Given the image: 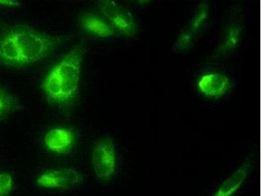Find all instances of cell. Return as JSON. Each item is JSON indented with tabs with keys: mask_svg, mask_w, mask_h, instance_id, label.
Wrapping results in <instances>:
<instances>
[{
	"mask_svg": "<svg viewBox=\"0 0 261 196\" xmlns=\"http://www.w3.org/2000/svg\"><path fill=\"white\" fill-rule=\"evenodd\" d=\"M59 45L56 37L24 24L0 30V67L20 68L47 58Z\"/></svg>",
	"mask_w": 261,
	"mask_h": 196,
	"instance_id": "1",
	"label": "cell"
},
{
	"mask_svg": "<svg viewBox=\"0 0 261 196\" xmlns=\"http://www.w3.org/2000/svg\"><path fill=\"white\" fill-rule=\"evenodd\" d=\"M84 55L83 46H74L46 73L42 81L41 90L50 106L64 108L75 100Z\"/></svg>",
	"mask_w": 261,
	"mask_h": 196,
	"instance_id": "2",
	"label": "cell"
},
{
	"mask_svg": "<svg viewBox=\"0 0 261 196\" xmlns=\"http://www.w3.org/2000/svg\"><path fill=\"white\" fill-rule=\"evenodd\" d=\"M92 165L95 177L106 181L113 177L116 166L115 146L109 137L99 139L92 151Z\"/></svg>",
	"mask_w": 261,
	"mask_h": 196,
	"instance_id": "3",
	"label": "cell"
},
{
	"mask_svg": "<svg viewBox=\"0 0 261 196\" xmlns=\"http://www.w3.org/2000/svg\"><path fill=\"white\" fill-rule=\"evenodd\" d=\"M100 14L113 26L114 29L128 37L137 33V24L132 14L120 4L111 0L100 1L98 3Z\"/></svg>",
	"mask_w": 261,
	"mask_h": 196,
	"instance_id": "4",
	"label": "cell"
},
{
	"mask_svg": "<svg viewBox=\"0 0 261 196\" xmlns=\"http://www.w3.org/2000/svg\"><path fill=\"white\" fill-rule=\"evenodd\" d=\"M83 181L81 174L76 170L60 168L44 173L37 179V183L46 188L74 190L80 187Z\"/></svg>",
	"mask_w": 261,
	"mask_h": 196,
	"instance_id": "5",
	"label": "cell"
},
{
	"mask_svg": "<svg viewBox=\"0 0 261 196\" xmlns=\"http://www.w3.org/2000/svg\"><path fill=\"white\" fill-rule=\"evenodd\" d=\"M46 148L58 155H68L76 144V135L66 128H56L49 130L44 137Z\"/></svg>",
	"mask_w": 261,
	"mask_h": 196,
	"instance_id": "6",
	"label": "cell"
},
{
	"mask_svg": "<svg viewBox=\"0 0 261 196\" xmlns=\"http://www.w3.org/2000/svg\"><path fill=\"white\" fill-rule=\"evenodd\" d=\"M197 86L200 92L207 97H220L227 92L230 82L225 75L208 73L204 74L199 79Z\"/></svg>",
	"mask_w": 261,
	"mask_h": 196,
	"instance_id": "7",
	"label": "cell"
},
{
	"mask_svg": "<svg viewBox=\"0 0 261 196\" xmlns=\"http://www.w3.org/2000/svg\"><path fill=\"white\" fill-rule=\"evenodd\" d=\"M81 25L86 33L101 38L112 37L116 34V30L101 14H85L82 17Z\"/></svg>",
	"mask_w": 261,
	"mask_h": 196,
	"instance_id": "8",
	"label": "cell"
},
{
	"mask_svg": "<svg viewBox=\"0 0 261 196\" xmlns=\"http://www.w3.org/2000/svg\"><path fill=\"white\" fill-rule=\"evenodd\" d=\"M250 167L251 163L246 162L238 168L236 171L223 182L213 196H231L244 183V180L248 176Z\"/></svg>",
	"mask_w": 261,
	"mask_h": 196,
	"instance_id": "9",
	"label": "cell"
},
{
	"mask_svg": "<svg viewBox=\"0 0 261 196\" xmlns=\"http://www.w3.org/2000/svg\"><path fill=\"white\" fill-rule=\"evenodd\" d=\"M242 27L241 22L232 20L225 27L221 37V50L223 53H229L234 50L241 41Z\"/></svg>",
	"mask_w": 261,
	"mask_h": 196,
	"instance_id": "10",
	"label": "cell"
},
{
	"mask_svg": "<svg viewBox=\"0 0 261 196\" xmlns=\"http://www.w3.org/2000/svg\"><path fill=\"white\" fill-rule=\"evenodd\" d=\"M208 5L206 3H202L197 9L195 15H193L192 19L189 23L187 29L184 30L181 35L192 41L198 32L204 27V24L208 19Z\"/></svg>",
	"mask_w": 261,
	"mask_h": 196,
	"instance_id": "11",
	"label": "cell"
},
{
	"mask_svg": "<svg viewBox=\"0 0 261 196\" xmlns=\"http://www.w3.org/2000/svg\"><path fill=\"white\" fill-rule=\"evenodd\" d=\"M18 107L15 97L6 88L0 87V119L6 118Z\"/></svg>",
	"mask_w": 261,
	"mask_h": 196,
	"instance_id": "12",
	"label": "cell"
},
{
	"mask_svg": "<svg viewBox=\"0 0 261 196\" xmlns=\"http://www.w3.org/2000/svg\"><path fill=\"white\" fill-rule=\"evenodd\" d=\"M12 188L13 179L10 175L0 174V196H8Z\"/></svg>",
	"mask_w": 261,
	"mask_h": 196,
	"instance_id": "13",
	"label": "cell"
},
{
	"mask_svg": "<svg viewBox=\"0 0 261 196\" xmlns=\"http://www.w3.org/2000/svg\"><path fill=\"white\" fill-rule=\"evenodd\" d=\"M20 2L18 1H6L0 0V6L5 7H16L20 6Z\"/></svg>",
	"mask_w": 261,
	"mask_h": 196,
	"instance_id": "14",
	"label": "cell"
}]
</instances>
